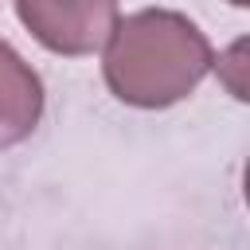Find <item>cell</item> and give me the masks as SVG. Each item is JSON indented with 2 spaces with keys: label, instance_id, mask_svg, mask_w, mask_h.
<instances>
[{
  "label": "cell",
  "instance_id": "1",
  "mask_svg": "<svg viewBox=\"0 0 250 250\" xmlns=\"http://www.w3.org/2000/svg\"><path fill=\"white\" fill-rule=\"evenodd\" d=\"M211 70V47L203 31L180 12L125 16L105 39V82L129 105H172L199 86Z\"/></svg>",
  "mask_w": 250,
  "mask_h": 250
},
{
  "label": "cell",
  "instance_id": "2",
  "mask_svg": "<svg viewBox=\"0 0 250 250\" xmlns=\"http://www.w3.org/2000/svg\"><path fill=\"white\" fill-rule=\"evenodd\" d=\"M16 12L55 55H90L117 27V0H16Z\"/></svg>",
  "mask_w": 250,
  "mask_h": 250
},
{
  "label": "cell",
  "instance_id": "3",
  "mask_svg": "<svg viewBox=\"0 0 250 250\" xmlns=\"http://www.w3.org/2000/svg\"><path fill=\"white\" fill-rule=\"evenodd\" d=\"M43 113L39 74L0 39V145L23 141Z\"/></svg>",
  "mask_w": 250,
  "mask_h": 250
},
{
  "label": "cell",
  "instance_id": "4",
  "mask_svg": "<svg viewBox=\"0 0 250 250\" xmlns=\"http://www.w3.org/2000/svg\"><path fill=\"white\" fill-rule=\"evenodd\" d=\"M230 4H238V8H246V4H250V0H230Z\"/></svg>",
  "mask_w": 250,
  "mask_h": 250
}]
</instances>
